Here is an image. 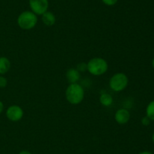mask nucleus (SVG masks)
<instances>
[{
  "instance_id": "1",
  "label": "nucleus",
  "mask_w": 154,
  "mask_h": 154,
  "mask_svg": "<svg viewBox=\"0 0 154 154\" xmlns=\"http://www.w3.org/2000/svg\"><path fill=\"white\" fill-rule=\"evenodd\" d=\"M66 100L73 105L81 104L84 98V90L78 83H72L66 90Z\"/></svg>"
},
{
  "instance_id": "2",
  "label": "nucleus",
  "mask_w": 154,
  "mask_h": 154,
  "mask_svg": "<svg viewBox=\"0 0 154 154\" xmlns=\"http://www.w3.org/2000/svg\"><path fill=\"white\" fill-rule=\"evenodd\" d=\"M108 62L102 57H94L87 63V71L93 75H101L108 71Z\"/></svg>"
},
{
  "instance_id": "3",
  "label": "nucleus",
  "mask_w": 154,
  "mask_h": 154,
  "mask_svg": "<svg viewBox=\"0 0 154 154\" xmlns=\"http://www.w3.org/2000/svg\"><path fill=\"white\" fill-rule=\"evenodd\" d=\"M17 24L21 29L25 30H29L34 28L38 23L37 15L32 11L22 12L17 18Z\"/></svg>"
},
{
  "instance_id": "4",
  "label": "nucleus",
  "mask_w": 154,
  "mask_h": 154,
  "mask_svg": "<svg viewBox=\"0 0 154 154\" xmlns=\"http://www.w3.org/2000/svg\"><path fill=\"white\" fill-rule=\"evenodd\" d=\"M129 79L123 72H117L110 79L109 86L114 91L119 92L124 90L128 85Z\"/></svg>"
},
{
  "instance_id": "5",
  "label": "nucleus",
  "mask_w": 154,
  "mask_h": 154,
  "mask_svg": "<svg viewBox=\"0 0 154 154\" xmlns=\"http://www.w3.org/2000/svg\"><path fill=\"white\" fill-rule=\"evenodd\" d=\"M32 11L36 15H42L48 9V0H29Z\"/></svg>"
},
{
  "instance_id": "6",
  "label": "nucleus",
  "mask_w": 154,
  "mask_h": 154,
  "mask_svg": "<svg viewBox=\"0 0 154 154\" xmlns=\"http://www.w3.org/2000/svg\"><path fill=\"white\" fill-rule=\"evenodd\" d=\"M6 116L12 122H18L23 116V110L20 106L11 105L6 110Z\"/></svg>"
},
{
  "instance_id": "7",
  "label": "nucleus",
  "mask_w": 154,
  "mask_h": 154,
  "mask_svg": "<svg viewBox=\"0 0 154 154\" xmlns=\"http://www.w3.org/2000/svg\"><path fill=\"white\" fill-rule=\"evenodd\" d=\"M130 113L129 112V110L125 108H121L117 110L115 116H114V119L117 123L120 125H123L129 122L130 119Z\"/></svg>"
},
{
  "instance_id": "8",
  "label": "nucleus",
  "mask_w": 154,
  "mask_h": 154,
  "mask_svg": "<svg viewBox=\"0 0 154 154\" xmlns=\"http://www.w3.org/2000/svg\"><path fill=\"white\" fill-rule=\"evenodd\" d=\"M80 77H81L80 72L75 68L69 69L66 72V79L70 84L78 82V80L80 79Z\"/></svg>"
},
{
  "instance_id": "9",
  "label": "nucleus",
  "mask_w": 154,
  "mask_h": 154,
  "mask_svg": "<svg viewBox=\"0 0 154 154\" xmlns=\"http://www.w3.org/2000/svg\"><path fill=\"white\" fill-rule=\"evenodd\" d=\"M42 21L45 25L48 27H51L56 23V17L52 12L47 11L42 15Z\"/></svg>"
},
{
  "instance_id": "10",
  "label": "nucleus",
  "mask_w": 154,
  "mask_h": 154,
  "mask_svg": "<svg viewBox=\"0 0 154 154\" xmlns=\"http://www.w3.org/2000/svg\"><path fill=\"white\" fill-rule=\"evenodd\" d=\"M11 68V61L6 57H0V74L7 73Z\"/></svg>"
},
{
  "instance_id": "11",
  "label": "nucleus",
  "mask_w": 154,
  "mask_h": 154,
  "mask_svg": "<svg viewBox=\"0 0 154 154\" xmlns=\"http://www.w3.org/2000/svg\"><path fill=\"white\" fill-rule=\"evenodd\" d=\"M100 104L104 107H110L113 104V98L108 93H102L99 98Z\"/></svg>"
},
{
  "instance_id": "12",
  "label": "nucleus",
  "mask_w": 154,
  "mask_h": 154,
  "mask_svg": "<svg viewBox=\"0 0 154 154\" xmlns=\"http://www.w3.org/2000/svg\"><path fill=\"white\" fill-rule=\"evenodd\" d=\"M146 116L151 121H154V101L149 103L146 108Z\"/></svg>"
},
{
  "instance_id": "13",
  "label": "nucleus",
  "mask_w": 154,
  "mask_h": 154,
  "mask_svg": "<svg viewBox=\"0 0 154 154\" xmlns=\"http://www.w3.org/2000/svg\"><path fill=\"white\" fill-rule=\"evenodd\" d=\"M77 69L79 72H85L87 70V63H80L77 65Z\"/></svg>"
},
{
  "instance_id": "14",
  "label": "nucleus",
  "mask_w": 154,
  "mask_h": 154,
  "mask_svg": "<svg viewBox=\"0 0 154 154\" xmlns=\"http://www.w3.org/2000/svg\"><path fill=\"white\" fill-rule=\"evenodd\" d=\"M8 85V80L5 77L0 75V88L6 87Z\"/></svg>"
},
{
  "instance_id": "15",
  "label": "nucleus",
  "mask_w": 154,
  "mask_h": 154,
  "mask_svg": "<svg viewBox=\"0 0 154 154\" xmlns=\"http://www.w3.org/2000/svg\"><path fill=\"white\" fill-rule=\"evenodd\" d=\"M102 2L108 6H113L118 2V0H102Z\"/></svg>"
},
{
  "instance_id": "16",
  "label": "nucleus",
  "mask_w": 154,
  "mask_h": 154,
  "mask_svg": "<svg viewBox=\"0 0 154 154\" xmlns=\"http://www.w3.org/2000/svg\"><path fill=\"white\" fill-rule=\"evenodd\" d=\"M150 122H151V120H150L147 116H144V117H143L142 119H141V123H142V125H144V126H147V125H150Z\"/></svg>"
},
{
  "instance_id": "17",
  "label": "nucleus",
  "mask_w": 154,
  "mask_h": 154,
  "mask_svg": "<svg viewBox=\"0 0 154 154\" xmlns=\"http://www.w3.org/2000/svg\"><path fill=\"white\" fill-rule=\"evenodd\" d=\"M3 110H4V104H3V103L0 101V114L2 113Z\"/></svg>"
},
{
  "instance_id": "18",
  "label": "nucleus",
  "mask_w": 154,
  "mask_h": 154,
  "mask_svg": "<svg viewBox=\"0 0 154 154\" xmlns=\"http://www.w3.org/2000/svg\"><path fill=\"white\" fill-rule=\"evenodd\" d=\"M19 154H32V153L28 150H22L19 152Z\"/></svg>"
},
{
  "instance_id": "19",
  "label": "nucleus",
  "mask_w": 154,
  "mask_h": 154,
  "mask_svg": "<svg viewBox=\"0 0 154 154\" xmlns=\"http://www.w3.org/2000/svg\"><path fill=\"white\" fill-rule=\"evenodd\" d=\"M138 154H153L151 152H149V151H143V152H141Z\"/></svg>"
},
{
  "instance_id": "20",
  "label": "nucleus",
  "mask_w": 154,
  "mask_h": 154,
  "mask_svg": "<svg viewBox=\"0 0 154 154\" xmlns=\"http://www.w3.org/2000/svg\"><path fill=\"white\" fill-rule=\"evenodd\" d=\"M152 66H153V67L154 69V58L153 59V60H152Z\"/></svg>"
},
{
  "instance_id": "21",
  "label": "nucleus",
  "mask_w": 154,
  "mask_h": 154,
  "mask_svg": "<svg viewBox=\"0 0 154 154\" xmlns=\"http://www.w3.org/2000/svg\"><path fill=\"white\" fill-rule=\"evenodd\" d=\"M152 140H153V143H154V132H153V135H152Z\"/></svg>"
}]
</instances>
